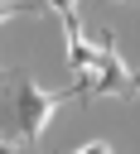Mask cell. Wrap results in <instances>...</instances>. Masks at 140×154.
<instances>
[{
  "instance_id": "6da1fadb",
  "label": "cell",
  "mask_w": 140,
  "mask_h": 154,
  "mask_svg": "<svg viewBox=\"0 0 140 154\" xmlns=\"http://www.w3.org/2000/svg\"><path fill=\"white\" fill-rule=\"evenodd\" d=\"M10 82H14V111H19V144L24 149H34L39 144V135H43V125H48V116L72 96V91H39L34 87V77L24 72V67H14V72H5Z\"/></svg>"
},
{
  "instance_id": "7a4b0ae2",
  "label": "cell",
  "mask_w": 140,
  "mask_h": 154,
  "mask_svg": "<svg viewBox=\"0 0 140 154\" xmlns=\"http://www.w3.org/2000/svg\"><path fill=\"white\" fill-rule=\"evenodd\" d=\"M58 14H63V29H68V48L82 43V0H48Z\"/></svg>"
},
{
  "instance_id": "3957f363",
  "label": "cell",
  "mask_w": 140,
  "mask_h": 154,
  "mask_svg": "<svg viewBox=\"0 0 140 154\" xmlns=\"http://www.w3.org/2000/svg\"><path fill=\"white\" fill-rule=\"evenodd\" d=\"M34 10H43V5H24V0H0V24H5V19H14V14H34Z\"/></svg>"
},
{
  "instance_id": "277c9868",
  "label": "cell",
  "mask_w": 140,
  "mask_h": 154,
  "mask_svg": "<svg viewBox=\"0 0 140 154\" xmlns=\"http://www.w3.org/2000/svg\"><path fill=\"white\" fill-rule=\"evenodd\" d=\"M0 87H5V67H0Z\"/></svg>"
}]
</instances>
